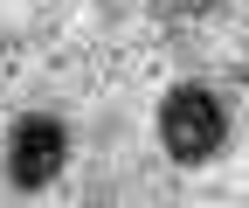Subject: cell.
Segmentation results:
<instances>
[{
	"label": "cell",
	"instance_id": "obj_1",
	"mask_svg": "<svg viewBox=\"0 0 249 208\" xmlns=\"http://www.w3.org/2000/svg\"><path fill=\"white\" fill-rule=\"evenodd\" d=\"M222 139H229V118H222V97H214V91H201V83L166 91V104H160V146H166L180 167L214 160Z\"/></svg>",
	"mask_w": 249,
	"mask_h": 208
},
{
	"label": "cell",
	"instance_id": "obj_2",
	"mask_svg": "<svg viewBox=\"0 0 249 208\" xmlns=\"http://www.w3.org/2000/svg\"><path fill=\"white\" fill-rule=\"evenodd\" d=\"M62 160H70V139H62L55 118H21L14 139H7V173H14V188H49Z\"/></svg>",
	"mask_w": 249,
	"mask_h": 208
}]
</instances>
